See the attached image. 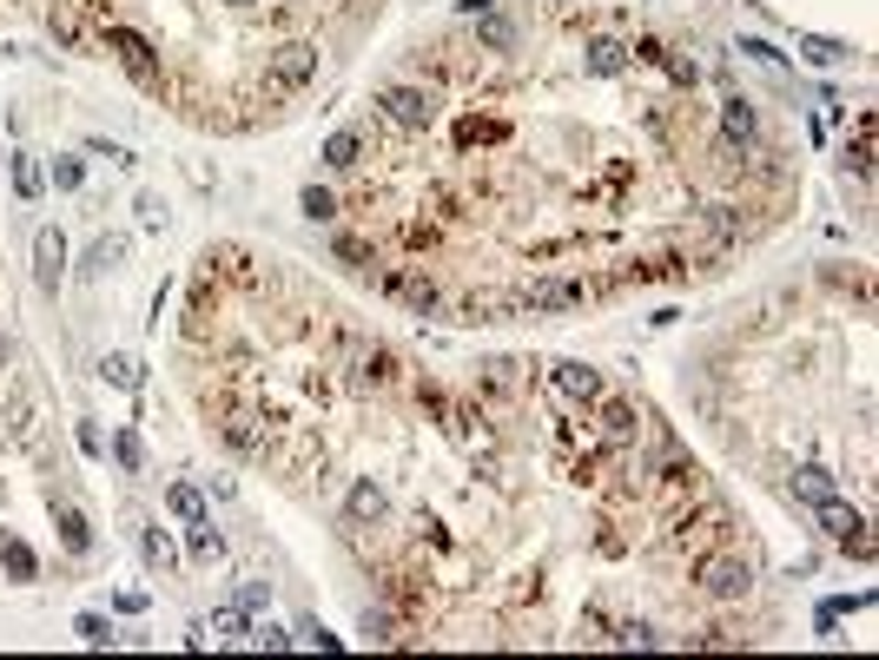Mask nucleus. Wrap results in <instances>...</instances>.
Here are the masks:
<instances>
[{"label":"nucleus","instance_id":"f257e3e1","mask_svg":"<svg viewBox=\"0 0 879 660\" xmlns=\"http://www.w3.org/2000/svg\"><path fill=\"white\" fill-rule=\"evenodd\" d=\"M337 370H344V383L351 390H384L390 377H397V357H390V344H377L371 331H344L337 337Z\"/></svg>","mask_w":879,"mask_h":660},{"label":"nucleus","instance_id":"f03ea898","mask_svg":"<svg viewBox=\"0 0 879 660\" xmlns=\"http://www.w3.org/2000/svg\"><path fill=\"white\" fill-rule=\"evenodd\" d=\"M695 588H701L708 602H748V595H754V562H748L741 549H708V555L695 562Z\"/></svg>","mask_w":879,"mask_h":660},{"label":"nucleus","instance_id":"7ed1b4c3","mask_svg":"<svg viewBox=\"0 0 879 660\" xmlns=\"http://www.w3.org/2000/svg\"><path fill=\"white\" fill-rule=\"evenodd\" d=\"M99 40H106V53H119L126 79H132L139 93H165V59L152 53V40H146V33H132V26H119V20H112Z\"/></svg>","mask_w":879,"mask_h":660},{"label":"nucleus","instance_id":"20e7f679","mask_svg":"<svg viewBox=\"0 0 879 660\" xmlns=\"http://www.w3.org/2000/svg\"><path fill=\"white\" fill-rule=\"evenodd\" d=\"M318 79V40H278L265 53V93H304Z\"/></svg>","mask_w":879,"mask_h":660},{"label":"nucleus","instance_id":"39448f33","mask_svg":"<svg viewBox=\"0 0 879 660\" xmlns=\"http://www.w3.org/2000/svg\"><path fill=\"white\" fill-rule=\"evenodd\" d=\"M377 112L397 126V132H430L437 126V93L430 86H377Z\"/></svg>","mask_w":879,"mask_h":660},{"label":"nucleus","instance_id":"423d86ee","mask_svg":"<svg viewBox=\"0 0 879 660\" xmlns=\"http://www.w3.org/2000/svg\"><path fill=\"white\" fill-rule=\"evenodd\" d=\"M821 516V535L840 549V555H854V562H873V535H867V516L847 502V496H834V502H821L814 509Z\"/></svg>","mask_w":879,"mask_h":660},{"label":"nucleus","instance_id":"0eeeda50","mask_svg":"<svg viewBox=\"0 0 879 660\" xmlns=\"http://www.w3.org/2000/svg\"><path fill=\"white\" fill-rule=\"evenodd\" d=\"M510 297H516V311H576V304H589V284L582 278H529Z\"/></svg>","mask_w":879,"mask_h":660},{"label":"nucleus","instance_id":"6e6552de","mask_svg":"<svg viewBox=\"0 0 879 660\" xmlns=\"http://www.w3.org/2000/svg\"><path fill=\"white\" fill-rule=\"evenodd\" d=\"M596 436H602V450H609V456H629V450L642 443V410H635L629 397H602Z\"/></svg>","mask_w":879,"mask_h":660},{"label":"nucleus","instance_id":"1a4fd4ad","mask_svg":"<svg viewBox=\"0 0 879 660\" xmlns=\"http://www.w3.org/2000/svg\"><path fill=\"white\" fill-rule=\"evenodd\" d=\"M218 436H225V450H238V456H271V423L251 410V403H238V410H225V423H218Z\"/></svg>","mask_w":879,"mask_h":660},{"label":"nucleus","instance_id":"9d476101","mask_svg":"<svg viewBox=\"0 0 879 660\" xmlns=\"http://www.w3.org/2000/svg\"><path fill=\"white\" fill-rule=\"evenodd\" d=\"M33 284H40L46 297L66 284V238H60V225H40V231H33Z\"/></svg>","mask_w":879,"mask_h":660},{"label":"nucleus","instance_id":"9b49d317","mask_svg":"<svg viewBox=\"0 0 879 660\" xmlns=\"http://www.w3.org/2000/svg\"><path fill=\"white\" fill-rule=\"evenodd\" d=\"M549 377H556V390H562L569 403H582V410H596V403L609 397V383H602V370H596V364H582V357H562V364H556Z\"/></svg>","mask_w":879,"mask_h":660},{"label":"nucleus","instance_id":"f8f14e48","mask_svg":"<svg viewBox=\"0 0 879 660\" xmlns=\"http://www.w3.org/2000/svg\"><path fill=\"white\" fill-rule=\"evenodd\" d=\"M46 33H53L66 53H93V46H99V26L79 20V0H53V7H46Z\"/></svg>","mask_w":879,"mask_h":660},{"label":"nucleus","instance_id":"ddd939ff","mask_svg":"<svg viewBox=\"0 0 879 660\" xmlns=\"http://www.w3.org/2000/svg\"><path fill=\"white\" fill-rule=\"evenodd\" d=\"M384 291H390L397 304H410L417 317H437V311H443V291H437L424 271H410V264H404V271H384Z\"/></svg>","mask_w":879,"mask_h":660},{"label":"nucleus","instance_id":"4468645a","mask_svg":"<svg viewBox=\"0 0 879 660\" xmlns=\"http://www.w3.org/2000/svg\"><path fill=\"white\" fill-rule=\"evenodd\" d=\"M344 522L351 529H384L390 522V496H384V483H351V496H344Z\"/></svg>","mask_w":879,"mask_h":660},{"label":"nucleus","instance_id":"2eb2a0df","mask_svg":"<svg viewBox=\"0 0 879 660\" xmlns=\"http://www.w3.org/2000/svg\"><path fill=\"white\" fill-rule=\"evenodd\" d=\"M787 496H794V502H807V509H821V502H834V496H840V476H834V469H821V463H801V469H787Z\"/></svg>","mask_w":879,"mask_h":660},{"label":"nucleus","instance_id":"dca6fc26","mask_svg":"<svg viewBox=\"0 0 879 660\" xmlns=\"http://www.w3.org/2000/svg\"><path fill=\"white\" fill-rule=\"evenodd\" d=\"M721 139H728V145H761V112H754L748 93L721 99Z\"/></svg>","mask_w":879,"mask_h":660},{"label":"nucleus","instance_id":"f3484780","mask_svg":"<svg viewBox=\"0 0 879 660\" xmlns=\"http://www.w3.org/2000/svg\"><path fill=\"white\" fill-rule=\"evenodd\" d=\"M53 529H60V549H66V555H93V522H86L79 502L53 496Z\"/></svg>","mask_w":879,"mask_h":660},{"label":"nucleus","instance_id":"a211bd4d","mask_svg":"<svg viewBox=\"0 0 879 660\" xmlns=\"http://www.w3.org/2000/svg\"><path fill=\"white\" fill-rule=\"evenodd\" d=\"M629 40H609V33H596L589 46H582V73H596V79H615V73H629Z\"/></svg>","mask_w":879,"mask_h":660},{"label":"nucleus","instance_id":"6ab92c4d","mask_svg":"<svg viewBox=\"0 0 879 660\" xmlns=\"http://www.w3.org/2000/svg\"><path fill=\"white\" fill-rule=\"evenodd\" d=\"M99 383H112V390L139 397V390H146V364H139L132 350H106V357H99Z\"/></svg>","mask_w":879,"mask_h":660},{"label":"nucleus","instance_id":"aec40b11","mask_svg":"<svg viewBox=\"0 0 879 660\" xmlns=\"http://www.w3.org/2000/svg\"><path fill=\"white\" fill-rule=\"evenodd\" d=\"M801 59L821 66V73H834V66H854V46L834 40V33H801Z\"/></svg>","mask_w":879,"mask_h":660},{"label":"nucleus","instance_id":"412c9836","mask_svg":"<svg viewBox=\"0 0 879 660\" xmlns=\"http://www.w3.org/2000/svg\"><path fill=\"white\" fill-rule=\"evenodd\" d=\"M7 178H13V198H26V205L46 192V165L33 152H7Z\"/></svg>","mask_w":879,"mask_h":660},{"label":"nucleus","instance_id":"4be33fe9","mask_svg":"<svg viewBox=\"0 0 879 660\" xmlns=\"http://www.w3.org/2000/svg\"><path fill=\"white\" fill-rule=\"evenodd\" d=\"M139 555H146L159 575H179V549H172V535H165L159 522H139Z\"/></svg>","mask_w":879,"mask_h":660},{"label":"nucleus","instance_id":"5701e85b","mask_svg":"<svg viewBox=\"0 0 879 660\" xmlns=\"http://www.w3.org/2000/svg\"><path fill=\"white\" fill-rule=\"evenodd\" d=\"M0 575L7 582H40V555L20 535H0Z\"/></svg>","mask_w":879,"mask_h":660},{"label":"nucleus","instance_id":"b1692460","mask_svg":"<svg viewBox=\"0 0 879 660\" xmlns=\"http://www.w3.org/2000/svg\"><path fill=\"white\" fill-rule=\"evenodd\" d=\"M476 46L510 53V46H516V20H510V13H496V7H483V13H476Z\"/></svg>","mask_w":879,"mask_h":660},{"label":"nucleus","instance_id":"393cba45","mask_svg":"<svg viewBox=\"0 0 879 660\" xmlns=\"http://www.w3.org/2000/svg\"><path fill=\"white\" fill-rule=\"evenodd\" d=\"M318 159H324L331 172H351V165H364V139H357L351 126H337V132L324 139V152H318Z\"/></svg>","mask_w":879,"mask_h":660},{"label":"nucleus","instance_id":"a878e982","mask_svg":"<svg viewBox=\"0 0 879 660\" xmlns=\"http://www.w3.org/2000/svg\"><path fill=\"white\" fill-rule=\"evenodd\" d=\"M847 165H854V178H873V112H860V119H854V139H847Z\"/></svg>","mask_w":879,"mask_h":660},{"label":"nucleus","instance_id":"bb28decb","mask_svg":"<svg viewBox=\"0 0 879 660\" xmlns=\"http://www.w3.org/2000/svg\"><path fill=\"white\" fill-rule=\"evenodd\" d=\"M119 258H126V231H99V238H93V251H86V264H79V271H86V278H106V271H112V264H119Z\"/></svg>","mask_w":879,"mask_h":660},{"label":"nucleus","instance_id":"cd10ccee","mask_svg":"<svg viewBox=\"0 0 879 660\" xmlns=\"http://www.w3.org/2000/svg\"><path fill=\"white\" fill-rule=\"evenodd\" d=\"M7 436H13V443H33V390H26V383L7 390Z\"/></svg>","mask_w":879,"mask_h":660},{"label":"nucleus","instance_id":"c85d7f7f","mask_svg":"<svg viewBox=\"0 0 879 660\" xmlns=\"http://www.w3.org/2000/svg\"><path fill=\"white\" fill-rule=\"evenodd\" d=\"M185 555L192 562H225V535L212 529V516L205 522H185Z\"/></svg>","mask_w":879,"mask_h":660},{"label":"nucleus","instance_id":"c756f323","mask_svg":"<svg viewBox=\"0 0 879 660\" xmlns=\"http://www.w3.org/2000/svg\"><path fill=\"white\" fill-rule=\"evenodd\" d=\"M357 635H364V648H397V615L377 602V608L357 615Z\"/></svg>","mask_w":879,"mask_h":660},{"label":"nucleus","instance_id":"7c9ffc66","mask_svg":"<svg viewBox=\"0 0 879 660\" xmlns=\"http://www.w3.org/2000/svg\"><path fill=\"white\" fill-rule=\"evenodd\" d=\"M199 635H205V641H218V648H225V641H245V635H251V621H245V608H238V602H232V608H218V615H212V621H205V628H199Z\"/></svg>","mask_w":879,"mask_h":660},{"label":"nucleus","instance_id":"2f4dec72","mask_svg":"<svg viewBox=\"0 0 879 660\" xmlns=\"http://www.w3.org/2000/svg\"><path fill=\"white\" fill-rule=\"evenodd\" d=\"M662 489L668 496H701V469L682 463V456H662Z\"/></svg>","mask_w":879,"mask_h":660},{"label":"nucleus","instance_id":"473e14b6","mask_svg":"<svg viewBox=\"0 0 879 660\" xmlns=\"http://www.w3.org/2000/svg\"><path fill=\"white\" fill-rule=\"evenodd\" d=\"M165 509H172L179 522H205V489H199V483H172V489H165Z\"/></svg>","mask_w":879,"mask_h":660},{"label":"nucleus","instance_id":"72a5a7b5","mask_svg":"<svg viewBox=\"0 0 879 660\" xmlns=\"http://www.w3.org/2000/svg\"><path fill=\"white\" fill-rule=\"evenodd\" d=\"M112 463H119L126 476H146V443H139V430H132V423L112 436Z\"/></svg>","mask_w":879,"mask_h":660},{"label":"nucleus","instance_id":"f704fd0d","mask_svg":"<svg viewBox=\"0 0 879 660\" xmlns=\"http://www.w3.org/2000/svg\"><path fill=\"white\" fill-rule=\"evenodd\" d=\"M291 641H298V648H318V654H344V641H337V635H331L318 615H304V621L291 628Z\"/></svg>","mask_w":879,"mask_h":660},{"label":"nucleus","instance_id":"c9c22d12","mask_svg":"<svg viewBox=\"0 0 879 660\" xmlns=\"http://www.w3.org/2000/svg\"><path fill=\"white\" fill-rule=\"evenodd\" d=\"M46 172H53V185H60V192H79V185H86V159H79V152H53V165H46Z\"/></svg>","mask_w":879,"mask_h":660},{"label":"nucleus","instance_id":"e433bc0d","mask_svg":"<svg viewBox=\"0 0 879 660\" xmlns=\"http://www.w3.org/2000/svg\"><path fill=\"white\" fill-rule=\"evenodd\" d=\"M298 212H304L311 225H331V218H337V198H331L324 185H304V198H298Z\"/></svg>","mask_w":879,"mask_h":660},{"label":"nucleus","instance_id":"4c0bfd02","mask_svg":"<svg viewBox=\"0 0 879 660\" xmlns=\"http://www.w3.org/2000/svg\"><path fill=\"white\" fill-rule=\"evenodd\" d=\"M609 641H615V648H662V635H655L648 621H615Z\"/></svg>","mask_w":879,"mask_h":660},{"label":"nucleus","instance_id":"58836bf2","mask_svg":"<svg viewBox=\"0 0 879 660\" xmlns=\"http://www.w3.org/2000/svg\"><path fill=\"white\" fill-rule=\"evenodd\" d=\"M73 635H79L86 648H112V641H119V635L106 628V615H73Z\"/></svg>","mask_w":879,"mask_h":660},{"label":"nucleus","instance_id":"ea45409f","mask_svg":"<svg viewBox=\"0 0 879 660\" xmlns=\"http://www.w3.org/2000/svg\"><path fill=\"white\" fill-rule=\"evenodd\" d=\"M132 212H139V225H146V231H165V218H172L159 192H139V205H132Z\"/></svg>","mask_w":879,"mask_h":660},{"label":"nucleus","instance_id":"a19ab883","mask_svg":"<svg viewBox=\"0 0 879 660\" xmlns=\"http://www.w3.org/2000/svg\"><path fill=\"white\" fill-rule=\"evenodd\" d=\"M708 225H715L721 238H741V231H748V218H741V205H708Z\"/></svg>","mask_w":879,"mask_h":660},{"label":"nucleus","instance_id":"79ce46f5","mask_svg":"<svg viewBox=\"0 0 879 660\" xmlns=\"http://www.w3.org/2000/svg\"><path fill=\"white\" fill-rule=\"evenodd\" d=\"M245 641H251V648H265V654H285V648H298V641H291L285 628H271V621H258V628H251Z\"/></svg>","mask_w":879,"mask_h":660},{"label":"nucleus","instance_id":"37998d69","mask_svg":"<svg viewBox=\"0 0 879 660\" xmlns=\"http://www.w3.org/2000/svg\"><path fill=\"white\" fill-rule=\"evenodd\" d=\"M688 648H748V635H735V628H701V635H688Z\"/></svg>","mask_w":879,"mask_h":660},{"label":"nucleus","instance_id":"c03bdc74","mask_svg":"<svg viewBox=\"0 0 879 660\" xmlns=\"http://www.w3.org/2000/svg\"><path fill=\"white\" fill-rule=\"evenodd\" d=\"M662 66H668V79H675V86H695V79H701V66H695V59H682V53H662Z\"/></svg>","mask_w":879,"mask_h":660},{"label":"nucleus","instance_id":"a18cd8bd","mask_svg":"<svg viewBox=\"0 0 879 660\" xmlns=\"http://www.w3.org/2000/svg\"><path fill=\"white\" fill-rule=\"evenodd\" d=\"M510 126L503 119H463V145H476V139H503Z\"/></svg>","mask_w":879,"mask_h":660},{"label":"nucleus","instance_id":"49530a36","mask_svg":"<svg viewBox=\"0 0 879 660\" xmlns=\"http://www.w3.org/2000/svg\"><path fill=\"white\" fill-rule=\"evenodd\" d=\"M265 602H271V582H238V608L245 615H258Z\"/></svg>","mask_w":879,"mask_h":660},{"label":"nucleus","instance_id":"de8ad7c7","mask_svg":"<svg viewBox=\"0 0 879 660\" xmlns=\"http://www.w3.org/2000/svg\"><path fill=\"white\" fill-rule=\"evenodd\" d=\"M576 641H582V648H602V641H609V621H602V615L589 608V615H582V635H576Z\"/></svg>","mask_w":879,"mask_h":660},{"label":"nucleus","instance_id":"09e8293b","mask_svg":"<svg viewBox=\"0 0 879 660\" xmlns=\"http://www.w3.org/2000/svg\"><path fill=\"white\" fill-rule=\"evenodd\" d=\"M741 53H748V59H761V66H787V53H774L768 40H741Z\"/></svg>","mask_w":879,"mask_h":660},{"label":"nucleus","instance_id":"8fccbe9b","mask_svg":"<svg viewBox=\"0 0 879 660\" xmlns=\"http://www.w3.org/2000/svg\"><path fill=\"white\" fill-rule=\"evenodd\" d=\"M86 152H99V159H112V165H139L126 145H112V139H86Z\"/></svg>","mask_w":879,"mask_h":660},{"label":"nucleus","instance_id":"3c124183","mask_svg":"<svg viewBox=\"0 0 879 660\" xmlns=\"http://www.w3.org/2000/svg\"><path fill=\"white\" fill-rule=\"evenodd\" d=\"M79 456H93V463H99V456H106V436H99V430H93V423H79Z\"/></svg>","mask_w":879,"mask_h":660},{"label":"nucleus","instance_id":"603ef678","mask_svg":"<svg viewBox=\"0 0 879 660\" xmlns=\"http://www.w3.org/2000/svg\"><path fill=\"white\" fill-rule=\"evenodd\" d=\"M337 258H351V264H364V258H371V245H364V238H337Z\"/></svg>","mask_w":879,"mask_h":660},{"label":"nucleus","instance_id":"864d4df0","mask_svg":"<svg viewBox=\"0 0 879 660\" xmlns=\"http://www.w3.org/2000/svg\"><path fill=\"white\" fill-rule=\"evenodd\" d=\"M7 364H13V350H7V337H0V377H7Z\"/></svg>","mask_w":879,"mask_h":660},{"label":"nucleus","instance_id":"5fc2aeb1","mask_svg":"<svg viewBox=\"0 0 879 660\" xmlns=\"http://www.w3.org/2000/svg\"><path fill=\"white\" fill-rule=\"evenodd\" d=\"M225 7H251V0H225Z\"/></svg>","mask_w":879,"mask_h":660}]
</instances>
